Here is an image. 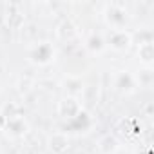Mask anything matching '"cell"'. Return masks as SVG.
Masks as SVG:
<instances>
[{
  "label": "cell",
  "mask_w": 154,
  "mask_h": 154,
  "mask_svg": "<svg viewBox=\"0 0 154 154\" xmlns=\"http://www.w3.org/2000/svg\"><path fill=\"white\" fill-rule=\"evenodd\" d=\"M82 112V107L80 103L76 102L74 98H65L60 102V114L65 116V118H74V116H78Z\"/></svg>",
  "instance_id": "3"
},
{
  "label": "cell",
  "mask_w": 154,
  "mask_h": 154,
  "mask_svg": "<svg viewBox=\"0 0 154 154\" xmlns=\"http://www.w3.org/2000/svg\"><path fill=\"white\" fill-rule=\"evenodd\" d=\"M116 87L122 93H132L134 91V78L129 72H120L118 74V80H116Z\"/></svg>",
  "instance_id": "4"
},
{
  "label": "cell",
  "mask_w": 154,
  "mask_h": 154,
  "mask_svg": "<svg viewBox=\"0 0 154 154\" xmlns=\"http://www.w3.org/2000/svg\"><path fill=\"white\" fill-rule=\"evenodd\" d=\"M53 56H54V51L49 44H38V47L31 51V60L36 63H47L53 60Z\"/></svg>",
  "instance_id": "2"
},
{
  "label": "cell",
  "mask_w": 154,
  "mask_h": 154,
  "mask_svg": "<svg viewBox=\"0 0 154 154\" xmlns=\"http://www.w3.org/2000/svg\"><path fill=\"white\" fill-rule=\"evenodd\" d=\"M116 149H118V141H116V138H112V136H105V138L100 141V150H102L103 154H114Z\"/></svg>",
  "instance_id": "8"
},
{
  "label": "cell",
  "mask_w": 154,
  "mask_h": 154,
  "mask_svg": "<svg viewBox=\"0 0 154 154\" xmlns=\"http://www.w3.org/2000/svg\"><path fill=\"white\" fill-rule=\"evenodd\" d=\"M138 54H140V58H141L143 63L150 65L152 60H154V45H152V42H143V44H140Z\"/></svg>",
  "instance_id": "6"
},
{
  "label": "cell",
  "mask_w": 154,
  "mask_h": 154,
  "mask_svg": "<svg viewBox=\"0 0 154 154\" xmlns=\"http://www.w3.org/2000/svg\"><path fill=\"white\" fill-rule=\"evenodd\" d=\"M26 129H27V125H26V122L22 120V118H9V122H8V132H11L13 136H20V134H24L26 132Z\"/></svg>",
  "instance_id": "7"
},
{
  "label": "cell",
  "mask_w": 154,
  "mask_h": 154,
  "mask_svg": "<svg viewBox=\"0 0 154 154\" xmlns=\"http://www.w3.org/2000/svg\"><path fill=\"white\" fill-rule=\"evenodd\" d=\"M103 45H105V44H103V40H102L100 36H96V35H93V36L87 40V47H89L93 53L102 51V49H103Z\"/></svg>",
  "instance_id": "10"
},
{
  "label": "cell",
  "mask_w": 154,
  "mask_h": 154,
  "mask_svg": "<svg viewBox=\"0 0 154 154\" xmlns=\"http://www.w3.org/2000/svg\"><path fill=\"white\" fill-rule=\"evenodd\" d=\"M109 44L116 51H125L131 45V35L125 33L123 29H116V31H112V35L109 38Z\"/></svg>",
  "instance_id": "1"
},
{
  "label": "cell",
  "mask_w": 154,
  "mask_h": 154,
  "mask_svg": "<svg viewBox=\"0 0 154 154\" xmlns=\"http://www.w3.org/2000/svg\"><path fill=\"white\" fill-rule=\"evenodd\" d=\"M107 20H109V24H112L120 29L125 24V13L118 8H109L107 9Z\"/></svg>",
  "instance_id": "5"
},
{
  "label": "cell",
  "mask_w": 154,
  "mask_h": 154,
  "mask_svg": "<svg viewBox=\"0 0 154 154\" xmlns=\"http://www.w3.org/2000/svg\"><path fill=\"white\" fill-rule=\"evenodd\" d=\"M49 143H51V149H53L54 152H63V150L67 149V138H65L63 134H54V136L49 140Z\"/></svg>",
  "instance_id": "9"
}]
</instances>
